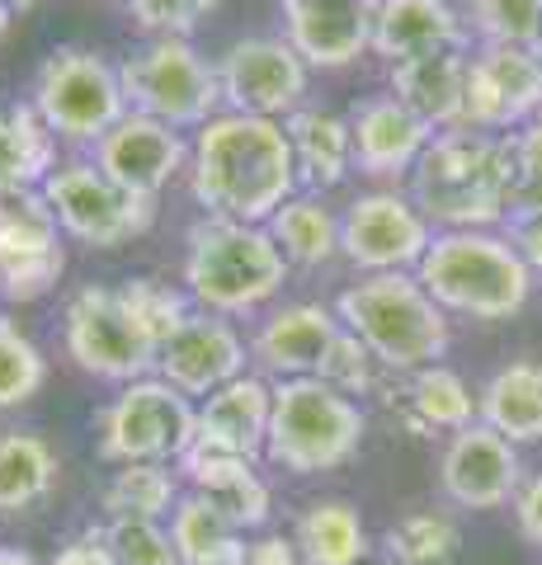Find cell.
I'll use <instances>...</instances> for the list:
<instances>
[{
    "label": "cell",
    "instance_id": "obj_1",
    "mask_svg": "<svg viewBox=\"0 0 542 565\" xmlns=\"http://www.w3.org/2000/svg\"><path fill=\"white\" fill-rule=\"evenodd\" d=\"M297 161L284 122L222 109L189 141V189L203 217L265 226L297 193Z\"/></svg>",
    "mask_w": 542,
    "mask_h": 565
},
{
    "label": "cell",
    "instance_id": "obj_2",
    "mask_svg": "<svg viewBox=\"0 0 542 565\" xmlns=\"http://www.w3.org/2000/svg\"><path fill=\"white\" fill-rule=\"evenodd\" d=\"M510 137L448 128L434 132L411 170V199L439 232H496L510 217Z\"/></svg>",
    "mask_w": 542,
    "mask_h": 565
},
{
    "label": "cell",
    "instance_id": "obj_3",
    "mask_svg": "<svg viewBox=\"0 0 542 565\" xmlns=\"http://www.w3.org/2000/svg\"><path fill=\"white\" fill-rule=\"evenodd\" d=\"M336 316L396 377L434 367L453 344L448 311L425 292L415 274H363L340 292Z\"/></svg>",
    "mask_w": 542,
    "mask_h": 565
},
{
    "label": "cell",
    "instance_id": "obj_4",
    "mask_svg": "<svg viewBox=\"0 0 542 565\" xmlns=\"http://www.w3.org/2000/svg\"><path fill=\"white\" fill-rule=\"evenodd\" d=\"M293 264L274 245L269 226H246L226 217H199L189 226L184 250V292L199 311L213 316H251L274 302L288 282Z\"/></svg>",
    "mask_w": 542,
    "mask_h": 565
},
{
    "label": "cell",
    "instance_id": "obj_5",
    "mask_svg": "<svg viewBox=\"0 0 542 565\" xmlns=\"http://www.w3.org/2000/svg\"><path fill=\"white\" fill-rule=\"evenodd\" d=\"M415 278L448 316L471 321H510L533 297V274L504 232H434Z\"/></svg>",
    "mask_w": 542,
    "mask_h": 565
},
{
    "label": "cell",
    "instance_id": "obj_6",
    "mask_svg": "<svg viewBox=\"0 0 542 565\" xmlns=\"http://www.w3.org/2000/svg\"><path fill=\"white\" fill-rule=\"evenodd\" d=\"M369 434V415L354 396L321 377L274 382V411L265 457L293 476H321L354 462Z\"/></svg>",
    "mask_w": 542,
    "mask_h": 565
},
{
    "label": "cell",
    "instance_id": "obj_7",
    "mask_svg": "<svg viewBox=\"0 0 542 565\" xmlns=\"http://www.w3.org/2000/svg\"><path fill=\"white\" fill-rule=\"evenodd\" d=\"M118 81L132 114L161 118L180 132H199L208 118L222 114L217 62H208L189 39H147L118 62Z\"/></svg>",
    "mask_w": 542,
    "mask_h": 565
},
{
    "label": "cell",
    "instance_id": "obj_8",
    "mask_svg": "<svg viewBox=\"0 0 542 565\" xmlns=\"http://www.w3.org/2000/svg\"><path fill=\"white\" fill-rule=\"evenodd\" d=\"M33 109L47 122L57 141L72 147H95V141L128 114L124 99V81L118 66L95 47H76L66 43L39 66L33 76Z\"/></svg>",
    "mask_w": 542,
    "mask_h": 565
},
{
    "label": "cell",
    "instance_id": "obj_9",
    "mask_svg": "<svg viewBox=\"0 0 542 565\" xmlns=\"http://www.w3.org/2000/svg\"><path fill=\"white\" fill-rule=\"evenodd\" d=\"M199 405L161 377L128 382L99 411V457L114 467L128 462H180L194 448Z\"/></svg>",
    "mask_w": 542,
    "mask_h": 565
},
{
    "label": "cell",
    "instance_id": "obj_10",
    "mask_svg": "<svg viewBox=\"0 0 542 565\" xmlns=\"http://www.w3.org/2000/svg\"><path fill=\"white\" fill-rule=\"evenodd\" d=\"M43 199L57 212L62 236L91 245V250H118V245L147 236L156 222V199L128 193L85 156L57 161V170L43 180Z\"/></svg>",
    "mask_w": 542,
    "mask_h": 565
},
{
    "label": "cell",
    "instance_id": "obj_11",
    "mask_svg": "<svg viewBox=\"0 0 542 565\" xmlns=\"http://www.w3.org/2000/svg\"><path fill=\"white\" fill-rule=\"evenodd\" d=\"M66 353L81 373L128 386L156 377L161 344L147 334L118 288H81L66 302Z\"/></svg>",
    "mask_w": 542,
    "mask_h": 565
},
{
    "label": "cell",
    "instance_id": "obj_12",
    "mask_svg": "<svg viewBox=\"0 0 542 565\" xmlns=\"http://www.w3.org/2000/svg\"><path fill=\"white\" fill-rule=\"evenodd\" d=\"M429 241V217L401 189H369L340 212V255L359 274H415Z\"/></svg>",
    "mask_w": 542,
    "mask_h": 565
},
{
    "label": "cell",
    "instance_id": "obj_13",
    "mask_svg": "<svg viewBox=\"0 0 542 565\" xmlns=\"http://www.w3.org/2000/svg\"><path fill=\"white\" fill-rule=\"evenodd\" d=\"M217 85H222V109L255 114L284 122L288 114L302 109L311 66L297 57L284 33H251V39L226 43L217 57Z\"/></svg>",
    "mask_w": 542,
    "mask_h": 565
},
{
    "label": "cell",
    "instance_id": "obj_14",
    "mask_svg": "<svg viewBox=\"0 0 542 565\" xmlns=\"http://www.w3.org/2000/svg\"><path fill=\"white\" fill-rule=\"evenodd\" d=\"M542 118V57L533 47H491L467 52V109L463 128L510 137Z\"/></svg>",
    "mask_w": 542,
    "mask_h": 565
},
{
    "label": "cell",
    "instance_id": "obj_15",
    "mask_svg": "<svg viewBox=\"0 0 542 565\" xmlns=\"http://www.w3.org/2000/svg\"><path fill=\"white\" fill-rule=\"evenodd\" d=\"M246 363L251 344L241 340V330L226 316L194 311L156 353V377L184 392L189 401H208L217 386L246 377Z\"/></svg>",
    "mask_w": 542,
    "mask_h": 565
},
{
    "label": "cell",
    "instance_id": "obj_16",
    "mask_svg": "<svg viewBox=\"0 0 542 565\" xmlns=\"http://www.w3.org/2000/svg\"><path fill=\"white\" fill-rule=\"evenodd\" d=\"M91 161L109 174L114 184H124L128 193L161 199V189L174 180V174L189 170V141L180 128H170V122L128 109L95 141Z\"/></svg>",
    "mask_w": 542,
    "mask_h": 565
},
{
    "label": "cell",
    "instance_id": "obj_17",
    "mask_svg": "<svg viewBox=\"0 0 542 565\" xmlns=\"http://www.w3.org/2000/svg\"><path fill=\"white\" fill-rule=\"evenodd\" d=\"M439 486L458 509H500L523 486V462L510 438H500L491 424H467L448 438L439 457Z\"/></svg>",
    "mask_w": 542,
    "mask_h": 565
},
{
    "label": "cell",
    "instance_id": "obj_18",
    "mask_svg": "<svg viewBox=\"0 0 542 565\" xmlns=\"http://www.w3.org/2000/svg\"><path fill=\"white\" fill-rule=\"evenodd\" d=\"M378 0H284V39L311 71H344L373 52Z\"/></svg>",
    "mask_w": 542,
    "mask_h": 565
},
{
    "label": "cell",
    "instance_id": "obj_19",
    "mask_svg": "<svg viewBox=\"0 0 542 565\" xmlns=\"http://www.w3.org/2000/svg\"><path fill=\"white\" fill-rule=\"evenodd\" d=\"M340 316L326 302H284L259 321L251 340V359L259 363V373H269L274 382L288 377H317L330 344L340 334Z\"/></svg>",
    "mask_w": 542,
    "mask_h": 565
},
{
    "label": "cell",
    "instance_id": "obj_20",
    "mask_svg": "<svg viewBox=\"0 0 542 565\" xmlns=\"http://www.w3.org/2000/svg\"><path fill=\"white\" fill-rule=\"evenodd\" d=\"M349 132H354V170L369 180H401L434 141V128H425L392 90L363 95L349 109Z\"/></svg>",
    "mask_w": 542,
    "mask_h": 565
},
{
    "label": "cell",
    "instance_id": "obj_21",
    "mask_svg": "<svg viewBox=\"0 0 542 565\" xmlns=\"http://www.w3.org/2000/svg\"><path fill=\"white\" fill-rule=\"evenodd\" d=\"M269 411H274V382H265L259 373H246V377L217 386L208 401H199L194 444L255 462L269 438Z\"/></svg>",
    "mask_w": 542,
    "mask_h": 565
},
{
    "label": "cell",
    "instance_id": "obj_22",
    "mask_svg": "<svg viewBox=\"0 0 542 565\" xmlns=\"http://www.w3.org/2000/svg\"><path fill=\"white\" fill-rule=\"evenodd\" d=\"M174 471H180V481L203 494V500H213L226 519H232L241 533H255V527H265L269 519V504L274 494L265 486V476L255 471L251 457H232V452H217V448H189L180 462H174Z\"/></svg>",
    "mask_w": 542,
    "mask_h": 565
},
{
    "label": "cell",
    "instance_id": "obj_23",
    "mask_svg": "<svg viewBox=\"0 0 542 565\" xmlns=\"http://www.w3.org/2000/svg\"><path fill=\"white\" fill-rule=\"evenodd\" d=\"M471 29L453 0H378L373 52L387 62L425 57V52H467Z\"/></svg>",
    "mask_w": 542,
    "mask_h": 565
},
{
    "label": "cell",
    "instance_id": "obj_24",
    "mask_svg": "<svg viewBox=\"0 0 542 565\" xmlns=\"http://www.w3.org/2000/svg\"><path fill=\"white\" fill-rule=\"evenodd\" d=\"M387 90L434 132L463 128L467 109V52H425V57L392 62Z\"/></svg>",
    "mask_w": 542,
    "mask_h": 565
},
{
    "label": "cell",
    "instance_id": "obj_25",
    "mask_svg": "<svg viewBox=\"0 0 542 565\" xmlns=\"http://www.w3.org/2000/svg\"><path fill=\"white\" fill-rule=\"evenodd\" d=\"M293 161H297V180L311 193H326L349 180L354 170V132H349V118L330 114V109H297L284 118Z\"/></svg>",
    "mask_w": 542,
    "mask_h": 565
},
{
    "label": "cell",
    "instance_id": "obj_26",
    "mask_svg": "<svg viewBox=\"0 0 542 565\" xmlns=\"http://www.w3.org/2000/svg\"><path fill=\"white\" fill-rule=\"evenodd\" d=\"M477 419L510 444H542V363L514 359L477 392Z\"/></svg>",
    "mask_w": 542,
    "mask_h": 565
},
{
    "label": "cell",
    "instance_id": "obj_27",
    "mask_svg": "<svg viewBox=\"0 0 542 565\" xmlns=\"http://www.w3.org/2000/svg\"><path fill=\"white\" fill-rule=\"evenodd\" d=\"M52 170H57V132L39 118V109L14 104L0 114V199L43 189Z\"/></svg>",
    "mask_w": 542,
    "mask_h": 565
},
{
    "label": "cell",
    "instance_id": "obj_28",
    "mask_svg": "<svg viewBox=\"0 0 542 565\" xmlns=\"http://www.w3.org/2000/svg\"><path fill=\"white\" fill-rule=\"evenodd\" d=\"M170 542L180 565H246V533L222 514L213 500L189 490L170 514Z\"/></svg>",
    "mask_w": 542,
    "mask_h": 565
},
{
    "label": "cell",
    "instance_id": "obj_29",
    "mask_svg": "<svg viewBox=\"0 0 542 565\" xmlns=\"http://www.w3.org/2000/svg\"><path fill=\"white\" fill-rule=\"evenodd\" d=\"M293 542L302 565H359L373 552L369 527L349 500H311L297 519Z\"/></svg>",
    "mask_w": 542,
    "mask_h": 565
},
{
    "label": "cell",
    "instance_id": "obj_30",
    "mask_svg": "<svg viewBox=\"0 0 542 565\" xmlns=\"http://www.w3.org/2000/svg\"><path fill=\"white\" fill-rule=\"evenodd\" d=\"M274 245L297 269H321L340 255V217L321 203V193H293V199L265 222Z\"/></svg>",
    "mask_w": 542,
    "mask_h": 565
},
{
    "label": "cell",
    "instance_id": "obj_31",
    "mask_svg": "<svg viewBox=\"0 0 542 565\" xmlns=\"http://www.w3.org/2000/svg\"><path fill=\"white\" fill-rule=\"evenodd\" d=\"M57 448L43 434L10 429L0 434V514H24V509L43 504L52 486H57Z\"/></svg>",
    "mask_w": 542,
    "mask_h": 565
},
{
    "label": "cell",
    "instance_id": "obj_32",
    "mask_svg": "<svg viewBox=\"0 0 542 565\" xmlns=\"http://www.w3.org/2000/svg\"><path fill=\"white\" fill-rule=\"evenodd\" d=\"M62 241L66 236L57 226V212L43 199V189H24L0 199V269L33 264V259H57L66 255Z\"/></svg>",
    "mask_w": 542,
    "mask_h": 565
},
{
    "label": "cell",
    "instance_id": "obj_33",
    "mask_svg": "<svg viewBox=\"0 0 542 565\" xmlns=\"http://www.w3.org/2000/svg\"><path fill=\"white\" fill-rule=\"evenodd\" d=\"M406 415L415 419V429L458 434L467 424H477V396H471V386L453 367L434 363L406 377Z\"/></svg>",
    "mask_w": 542,
    "mask_h": 565
},
{
    "label": "cell",
    "instance_id": "obj_34",
    "mask_svg": "<svg viewBox=\"0 0 542 565\" xmlns=\"http://www.w3.org/2000/svg\"><path fill=\"white\" fill-rule=\"evenodd\" d=\"M180 471L170 462H128L114 471V481L104 486V509L109 519H170L180 504Z\"/></svg>",
    "mask_w": 542,
    "mask_h": 565
},
{
    "label": "cell",
    "instance_id": "obj_35",
    "mask_svg": "<svg viewBox=\"0 0 542 565\" xmlns=\"http://www.w3.org/2000/svg\"><path fill=\"white\" fill-rule=\"evenodd\" d=\"M382 552L392 565H453L463 552V527L444 509H415L382 533Z\"/></svg>",
    "mask_w": 542,
    "mask_h": 565
},
{
    "label": "cell",
    "instance_id": "obj_36",
    "mask_svg": "<svg viewBox=\"0 0 542 565\" xmlns=\"http://www.w3.org/2000/svg\"><path fill=\"white\" fill-rule=\"evenodd\" d=\"M47 382V359L29 334L0 316V411H20L24 401H33Z\"/></svg>",
    "mask_w": 542,
    "mask_h": 565
},
{
    "label": "cell",
    "instance_id": "obj_37",
    "mask_svg": "<svg viewBox=\"0 0 542 565\" xmlns=\"http://www.w3.org/2000/svg\"><path fill=\"white\" fill-rule=\"evenodd\" d=\"M467 29L491 47H533L542 33V0H467Z\"/></svg>",
    "mask_w": 542,
    "mask_h": 565
},
{
    "label": "cell",
    "instance_id": "obj_38",
    "mask_svg": "<svg viewBox=\"0 0 542 565\" xmlns=\"http://www.w3.org/2000/svg\"><path fill=\"white\" fill-rule=\"evenodd\" d=\"M118 292H124V302L132 307L137 321L147 326V334H151L156 344H166L170 334L199 311V307H194V297H189L184 288H174V282H166V278H151V274L128 278Z\"/></svg>",
    "mask_w": 542,
    "mask_h": 565
},
{
    "label": "cell",
    "instance_id": "obj_39",
    "mask_svg": "<svg viewBox=\"0 0 542 565\" xmlns=\"http://www.w3.org/2000/svg\"><path fill=\"white\" fill-rule=\"evenodd\" d=\"M109 546L118 565H180L170 527L156 519H109Z\"/></svg>",
    "mask_w": 542,
    "mask_h": 565
},
{
    "label": "cell",
    "instance_id": "obj_40",
    "mask_svg": "<svg viewBox=\"0 0 542 565\" xmlns=\"http://www.w3.org/2000/svg\"><path fill=\"white\" fill-rule=\"evenodd\" d=\"M382 373H387V367H382V363L373 359L369 344L354 340L349 330H340L317 377H321V382H330V386H340L344 396H363V392H373Z\"/></svg>",
    "mask_w": 542,
    "mask_h": 565
},
{
    "label": "cell",
    "instance_id": "obj_41",
    "mask_svg": "<svg viewBox=\"0 0 542 565\" xmlns=\"http://www.w3.org/2000/svg\"><path fill=\"white\" fill-rule=\"evenodd\" d=\"M213 10L217 0H128L132 24L151 39H189Z\"/></svg>",
    "mask_w": 542,
    "mask_h": 565
},
{
    "label": "cell",
    "instance_id": "obj_42",
    "mask_svg": "<svg viewBox=\"0 0 542 565\" xmlns=\"http://www.w3.org/2000/svg\"><path fill=\"white\" fill-rule=\"evenodd\" d=\"M510 166H514L510 212H542V118L510 132Z\"/></svg>",
    "mask_w": 542,
    "mask_h": 565
},
{
    "label": "cell",
    "instance_id": "obj_43",
    "mask_svg": "<svg viewBox=\"0 0 542 565\" xmlns=\"http://www.w3.org/2000/svg\"><path fill=\"white\" fill-rule=\"evenodd\" d=\"M504 241L529 264V274L542 278V212H510V217H504Z\"/></svg>",
    "mask_w": 542,
    "mask_h": 565
},
{
    "label": "cell",
    "instance_id": "obj_44",
    "mask_svg": "<svg viewBox=\"0 0 542 565\" xmlns=\"http://www.w3.org/2000/svg\"><path fill=\"white\" fill-rule=\"evenodd\" d=\"M47 565H118L114 546H109V527H85L81 537L57 546V556Z\"/></svg>",
    "mask_w": 542,
    "mask_h": 565
},
{
    "label": "cell",
    "instance_id": "obj_45",
    "mask_svg": "<svg viewBox=\"0 0 542 565\" xmlns=\"http://www.w3.org/2000/svg\"><path fill=\"white\" fill-rule=\"evenodd\" d=\"M510 504H514V523H519L523 542H533L538 552H542V471L529 476V481L519 486V494H514Z\"/></svg>",
    "mask_w": 542,
    "mask_h": 565
},
{
    "label": "cell",
    "instance_id": "obj_46",
    "mask_svg": "<svg viewBox=\"0 0 542 565\" xmlns=\"http://www.w3.org/2000/svg\"><path fill=\"white\" fill-rule=\"evenodd\" d=\"M246 565H302L297 556V542L284 537V533H265L246 546Z\"/></svg>",
    "mask_w": 542,
    "mask_h": 565
},
{
    "label": "cell",
    "instance_id": "obj_47",
    "mask_svg": "<svg viewBox=\"0 0 542 565\" xmlns=\"http://www.w3.org/2000/svg\"><path fill=\"white\" fill-rule=\"evenodd\" d=\"M0 565H39L29 552H20V546H0Z\"/></svg>",
    "mask_w": 542,
    "mask_h": 565
},
{
    "label": "cell",
    "instance_id": "obj_48",
    "mask_svg": "<svg viewBox=\"0 0 542 565\" xmlns=\"http://www.w3.org/2000/svg\"><path fill=\"white\" fill-rule=\"evenodd\" d=\"M10 24H14V6H10V0H0V43H6Z\"/></svg>",
    "mask_w": 542,
    "mask_h": 565
},
{
    "label": "cell",
    "instance_id": "obj_49",
    "mask_svg": "<svg viewBox=\"0 0 542 565\" xmlns=\"http://www.w3.org/2000/svg\"><path fill=\"white\" fill-rule=\"evenodd\" d=\"M14 10H33V6H43V0H10Z\"/></svg>",
    "mask_w": 542,
    "mask_h": 565
},
{
    "label": "cell",
    "instance_id": "obj_50",
    "mask_svg": "<svg viewBox=\"0 0 542 565\" xmlns=\"http://www.w3.org/2000/svg\"><path fill=\"white\" fill-rule=\"evenodd\" d=\"M533 52H538V57H542V33H538V43H533Z\"/></svg>",
    "mask_w": 542,
    "mask_h": 565
}]
</instances>
